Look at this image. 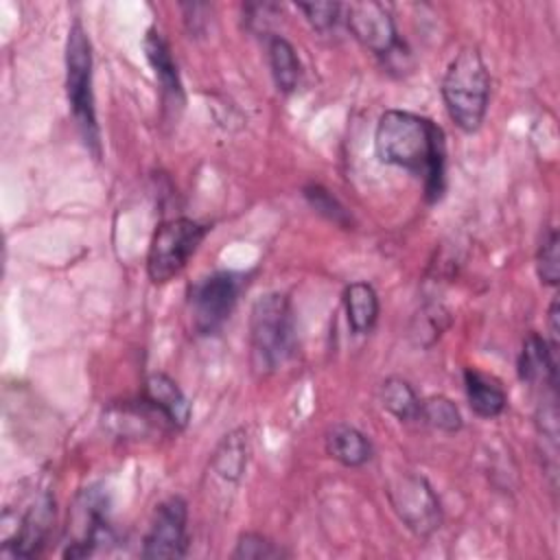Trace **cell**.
<instances>
[{"mask_svg": "<svg viewBox=\"0 0 560 560\" xmlns=\"http://www.w3.org/2000/svg\"><path fill=\"white\" fill-rule=\"evenodd\" d=\"M295 350V315L289 298L269 291L249 311V357L258 374L276 372Z\"/></svg>", "mask_w": 560, "mask_h": 560, "instance_id": "cell-2", "label": "cell"}, {"mask_svg": "<svg viewBox=\"0 0 560 560\" xmlns=\"http://www.w3.org/2000/svg\"><path fill=\"white\" fill-rule=\"evenodd\" d=\"M241 284V276L232 271H214L188 289V313L197 335H214L228 322L236 306Z\"/></svg>", "mask_w": 560, "mask_h": 560, "instance_id": "cell-6", "label": "cell"}, {"mask_svg": "<svg viewBox=\"0 0 560 560\" xmlns=\"http://www.w3.org/2000/svg\"><path fill=\"white\" fill-rule=\"evenodd\" d=\"M188 505L182 497H168L155 508L142 542V558H184L188 551Z\"/></svg>", "mask_w": 560, "mask_h": 560, "instance_id": "cell-10", "label": "cell"}, {"mask_svg": "<svg viewBox=\"0 0 560 560\" xmlns=\"http://www.w3.org/2000/svg\"><path fill=\"white\" fill-rule=\"evenodd\" d=\"M389 503L398 518L416 536H431L442 523L440 501L429 481L416 472H402L389 481Z\"/></svg>", "mask_w": 560, "mask_h": 560, "instance_id": "cell-7", "label": "cell"}, {"mask_svg": "<svg viewBox=\"0 0 560 560\" xmlns=\"http://www.w3.org/2000/svg\"><path fill=\"white\" fill-rule=\"evenodd\" d=\"M208 234V225L177 217L158 225L151 236L147 254V276L153 284H164L173 280L199 249Z\"/></svg>", "mask_w": 560, "mask_h": 560, "instance_id": "cell-5", "label": "cell"}, {"mask_svg": "<svg viewBox=\"0 0 560 560\" xmlns=\"http://www.w3.org/2000/svg\"><path fill=\"white\" fill-rule=\"evenodd\" d=\"M68 534L70 538L66 540L63 558L92 556L98 545L114 540L103 492L90 488L77 497L72 518L68 521Z\"/></svg>", "mask_w": 560, "mask_h": 560, "instance_id": "cell-8", "label": "cell"}, {"mask_svg": "<svg viewBox=\"0 0 560 560\" xmlns=\"http://www.w3.org/2000/svg\"><path fill=\"white\" fill-rule=\"evenodd\" d=\"M518 376L527 385L547 387L556 392L558 359L551 354L547 341L536 332H529L523 341L521 357H518Z\"/></svg>", "mask_w": 560, "mask_h": 560, "instance_id": "cell-13", "label": "cell"}, {"mask_svg": "<svg viewBox=\"0 0 560 560\" xmlns=\"http://www.w3.org/2000/svg\"><path fill=\"white\" fill-rule=\"evenodd\" d=\"M324 444L326 453L348 468L363 466L372 457V442L368 440L365 433L350 424H332L326 431Z\"/></svg>", "mask_w": 560, "mask_h": 560, "instance_id": "cell-15", "label": "cell"}, {"mask_svg": "<svg viewBox=\"0 0 560 560\" xmlns=\"http://www.w3.org/2000/svg\"><path fill=\"white\" fill-rule=\"evenodd\" d=\"M558 317H560L558 315V298H553V302L549 306V341H547V346L556 359H558V332H560Z\"/></svg>", "mask_w": 560, "mask_h": 560, "instance_id": "cell-26", "label": "cell"}, {"mask_svg": "<svg viewBox=\"0 0 560 560\" xmlns=\"http://www.w3.org/2000/svg\"><path fill=\"white\" fill-rule=\"evenodd\" d=\"M536 271L542 284L556 287L560 280V254H558V232L549 228L540 241L538 256H536Z\"/></svg>", "mask_w": 560, "mask_h": 560, "instance_id": "cell-22", "label": "cell"}, {"mask_svg": "<svg viewBox=\"0 0 560 560\" xmlns=\"http://www.w3.org/2000/svg\"><path fill=\"white\" fill-rule=\"evenodd\" d=\"M343 308L352 332L365 335L378 319V295L370 282L357 280L343 289Z\"/></svg>", "mask_w": 560, "mask_h": 560, "instance_id": "cell-17", "label": "cell"}, {"mask_svg": "<svg viewBox=\"0 0 560 560\" xmlns=\"http://www.w3.org/2000/svg\"><path fill=\"white\" fill-rule=\"evenodd\" d=\"M212 466L223 479L236 481L241 477L243 468L247 466V433L238 429V431H232L230 435H225L221 446L214 453Z\"/></svg>", "mask_w": 560, "mask_h": 560, "instance_id": "cell-20", "label": "cell"}, {"mask_svg": "<svg viewBox=\"0 0 560 560\" xmlns=\"http://www.w3.org/2000/svg\"><path fill=\"white\" fill-rule=\"evenodd\" d=\"M144 55H147V61L153 68V72H155V77L162 85V94L171 103L182 105L184 103V88H182V81H179L177 66L173 61V55H171V48H168L166 39L153 26L144 35Z\"/></svg>", "mask_w": 560, "mask_h": 560, "instance_id": "cell-14", "label": "cell"}, {"mask_svg": "<svg viewBox=\"0 0 560 560\" xmlns=\"http://www.w3.org/2000/svg\"><path fill=\"white\" fill-rule=\"evenodd\" d=\"M92 44L81 26L74 22L66 39V94L70 103L72 118L81 131L85 147L98 158L101 155V136L94 109L92 92Z\"/></svg>", "mask_w": 560, "mask_h": 560, "instance_id": "cell-4", "label": "cell"}, {"mask_svg": "<svg viewBox=\"0 0 560 560\" xmlns=\"http://www.w3.org/2000/svg\"><path fill=\"white\" fill-rule=\"evenodd\" d=\"M343 11L346 24L361 46L383 59H392L402 50L394 18L385 4L374 0L350 2L343 7Z\"/></svg>", "mask_w": 560, "mask_h": 560, "instance_id": "cell-9", "label": "cell"}, {"mask_svg": "<svg viewBox=\"0 0 560 560\" xmlns=\"http://www.w3.org/2000/svg\"><path fill=\"white\" fill-rule=\"evenodd\" d=\"M282 556H287L282 547H278L273 540L256 532L241 534L232 551V558H243V560H269V558H282Z\"/></svg>", "mask_w": 560, "mask_h": 560, "instance_id": "cell-23", "label": "cell"}, {"mask_svg": "<svg viewBox=\"0 0 560 560\" xmlns=\"http://www.w3.org/2000/svg\"><path fill=\"white\" fill-rule=\"evenodd\" d=\"M374 149L381 162L422 177L429 201L442 197L446 184V142L433 120L405 109H387L376 122Z\"/></svg>", "mask_w": 560, "mask_h": 560, "instance_id": "cell-1", "label": "cell"}, {"mask_svg": "<svg viewBox=\"0 0 560 560\" xmlns=\"http://www.w3.org/2000/svg\"><path fill=\"white\" fill-rule=\"evenodd\" d=\"M418 420H422L424 424H429L438 431H444V433H455L464 424L457 405L451 398L440 396V394L420 400Z\"/></svg>", "mask_w": 560, "mask_h": 560, "instance_id": "cell-21", "label": "cell"}, {"mask_svg": "<svg viewBox=\"0 0 560 560\" xmlns=\"http://www.w3.org/2000/svg\"><path fill=\"white\" fill-rule=\"evenodd\" d=\"M52 523H55V499L48 492H44L24 512L11 538L4 540V551H9L13 558L37 556L46 545Z\"/></svg>", "mask_w": 560, "mask_h": 560, "instance_id": "cell-11", "label": "cell"}, {"mask_svg": "<svg viewBox=\"0 0 560 560\" xmlns=\"http://www.w3.org/2000/svg\"><path fill=\"white\" fill-rule=\"evenodd\" d=\"M144 402H149L168 424L184 429L190 420V402L179 385L162 372H153L144 381Z\"/></svg>", "mask_w": 560, "mask_h": 560, "instance_id": "cell-12", "label": "cell"}, {"mask_svg": "<svg viewBox=\"0 0 560 560\" xmlns=\"http://www.w3.org/2000/svg\"><path fill=\"white\" fill-rule=\"evenodd\" d=\"M267 55H269L271 74H273L278 90L284 94H291L302 79V66H300L293 44L280 35H269L267 37Z\"/></svg>", "mask_w": 560, "mask_h": 560, "instance_id": "cell-18", "label": "cell"}, {"mask_svg": "<svg viewBox=\"0 0 560 560\" xmlns=\"http://www.w3.org/2000/svg\"><path fill=\"white\" fill-rule=\"evenodd\" d=\"M464 387H466L468 405L479 418H497L505 411L508 396L499 385V381H494L492 376L475 368H468L464 372Z\"/></svg>", "mask_w": 560, "mask_h": 560, "instance_id": "cell-16", "label": "cell"}, {"mask_svg": "<svg viewBox=\"0 0 560 560\" xmlns=\"http://www.w3.org/2000/svg\"><path fill=\"white\" fill-rule=\"evenodd\" d=\"M378 398H381L383 409H387L394 418H398L402 422L418 420L420 398L416 396L413 387L405 378H400V376L385 378L381 385Z\"/></svg>", "mask_w": 560, "mask_h": 560, "instance_id": "cell-19", "label": "cell"}, {"mask_svg": "<svg viewBox=\"0 0 560 560\" xmlns=\"http://www.w3.org/2000/svg\"><path fill=\"white\" fill-rule=\"evenodd\" d=\"M304 197L306 201L311 203V208H315L319 214H324L326 219L339 223V225H348L350 223V217L346 212V208L319 184H311L304 188Z\"/></svg>", "mask_w": 560, "mask_h": 560, "instance_id": "cell-24", "label": "cell"}, {"mask_svg": "<svg viewBox=\"0 0 560 560\" xmlns=\"http://www.w3.org/2000/svg\"><path fill=\"white\" fill-rule=\"evenodd\" d=\"M442 98L462 131L472 133L481 127L488 112L490 74L477 48H464L451 59L442 79Z\"/></svg>", "mask_w": 560, "mask_h": 560, "instance_id": "cell-3", "label": "cell"}, {"mask_svg": "<svg viewBox=\"0 0 560 560\" xmlns=\"http://www.w3.org/2000/svg\"><path fill=\"white\" fill-rule=\"evenodd\" d=\"M298 11L304 13L306 22L319 31V33H326L328 28H332L337 24V20L341 18V11H343V4L339 2H300L298 4Z\"/></svg>", "mask_w": 560, "mask_h": 560, "instance_id": "cell-25", "label": "cell"}]
</instances>
